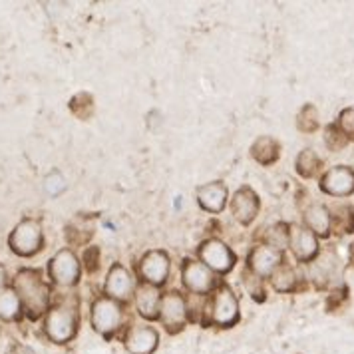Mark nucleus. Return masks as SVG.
<instances>
[{"mask_svg": "<svg viewBox=\"0 0 354 354\" xmlns=\"http://www.w3.org/2000/svg\"><path fill=\"white\" fill-rule=\"evenodd\" d=\"M259 201L255 194L249 187H243L237 192L235 199H233V215L237 217V221L241 223H249L255 215H257Z\"/></svg>", "mask_w": 354, "mask_h": 354, "instance_id": "obj_18", "label": "nucleus"}, {"mask_svg": "<svg viewBox=\"0 0 354 354\" xmlns=\"http://www.w3.org/2000/svg\"><path fill=\"white\" fill-rule=\"evenodd\" d=\"M160 290L153 285H142L136 292V305L140 315L145 319H156L160 315Z\"/></svg>", "mask_w": 354, "mask_h": 354, "instance_id": "obj_17", "label": "nucleus"}, {"mask_svg": "<svg viewBox=\"0 0 354 354\" xmlns=\"http://www.w3.org/2000/svg\"><path fill=\"white\" fill-rule=\"evenodd\" d=\"M42 231L36 221H22L10 235V247L18 255H32L40 249Z\"/></svg>", "mask_w": 354, "mask_h": 354, "instance_id": "obj_4", "label": "nucleus"}, {"mask_svg": "<svg viewBox=\"0 0 354 354\" xmlns=\"http://www.w3.org/2000/svg\"><path fill=\"white\" fill-rule=\"evenodd\" d=\"M20 308L17 292L12 290H0V317L2 319H15Z\"/></svg>", "mask_w": 354, "mask_h": 354, "instance_id": "obj_21", "label": "nucleus"}, {"mask_svg": "<svg viewBox=\"0 0 354 354\" xmlns=\"http://www.w3.org/2000/svg\"><path fill=\"white\" fill-rule=\"evenodd\" d=\"M281 263V253L273 249V247H267V245H261L257 247L253 253H251V267L253 271L261 277H269L273 274L277 269V265Z\"/></svg>", "mask_w": 354, "mask_h": 354, "instance_id": "obj_15", "label": "nucleus"}, {"mask_svg": "<svg viewBox=\"0 0 354 354\" xmlns=\"http://www.w3.org/2000/svg\"><path fill=\"white\" fill-rule=\"evenodd\" d=\"M277 156H279V145L271 138H259L257 142L253 144V158L259 163L267 165V163L277 160Z\"/></svg>", "mask_w": 354, "mask_h": 354, "instance_id": "obj_20", "label": "nucleus"}, {"mask_svg": "<svg viewBox=\"0 0 354 354\" xmlns=\"http://www.w3.org/2000/svg\"><path fill=\"white\" fill-rule=\"evenodd\" d=\"M322 189L330 195H348L354 192V171L348 167H335L322 177Z\"/></svg>", "mask_w": 354, "mask_h": 354, "instance_id": "obj_7", "label": "nucleus"}, {"mask_svg": "<svg viewBox=\"0 0 354 354\" xmlns=\"http://www.w3.org/2000/svg\"><path fill=\"white\" fill-rule=\"evenodd\" d=\"M126 346L131 354H149L158 346V333L151 326H136L128 333Z\"/></svg>", "mask_w": 354, "mask_h": 354, "instance_id": "obj_11", "label": "nucleus"}, {"mask_svg": "<svg viewBox=\"0 0 354 354\" xmlns=\"http://www.w3.org/2000/svg\"><path fill=\"white\" fill-rule=\"evenodd\" d=\"M183 283L194 292H205V290H209L213 277L205 265H201L197 261H187L183 267Z\"/></svg>", "mask_w": 354, "mask_h": 354, "instance_id": "obj_12", "label": "nucleus"}, {"mask_svg": "<svg viewBox=\"0 0 354 354\" xmlns=\"http://www.w3.org/2000/svg\"><path fill=\"white\" fill-rule=\"evenodd\" d=\"M17 290L22 299V303L26 305L30 317H38L44 313V308L48 306L50 290L42 283L40 274L36 271H20L17 277Z\"/></svg>", "mask_w": 354, "mask_h": 354, "instance_id": "obj_1", "label": "nucleus"}, {"mask_svg": "<svg viewBox=\"0 0 354 354\" xmlns=\"http://www.w3.org/2000/svg\"><path fill=\"white\" fill-rule=\"evenodd\" d=\"M239 306H237V299L233 297V292L229 289H221L217 292L215 301H213V310H211V319L217 324H231L237 319Z\"/></svg>", "mask_w": 354, "mask_h": 354, "instance_id": "obj_8", "label": "nucleus"}, {"mask_svg": "<svg viewBox=\"0 0 354 354\" xmlns=\"http://www.w3.org/2000/svg\"><path fill=\"white\" fill-rule=\"evenodd\" d=\"M269 241H271V247L279 251V247H285V243L289 241V235L285 233L283 227H274L271 235H269Z\"/></svg>", "mask_w": 354, "mask_h": 354, "instance_id": "obj_24", "label": "nucleus"}, {"mask_svg": "<svg viewBox=\"0 0 354 354\" xmlns=\"http://www.w3.org/2000/svg\"><path fill=\"white\" fill-rule=\"evenodd\" d=\"M12 354H36V353H34L32 348H28V346H17Z\"/></svg>", "mask_w": 354, "mask_h": 354, "instance_id": "obj_27", "label": "nucleus"}, {"mask_svg": "<svg viewBox=\"0 0 354 354\" xmlns=\"http://www.w3.org/2000/svg\"><path fill=\"white\" fill-rule=\"evenodd\" d=\"M133 289V277L128 269H124L122 265H115L108 273V281H106V290L113 299H126Z\"/></svg>", "mask_w": 354, "mask_h": 354, "instance_id": "obj_13", "label": "nucleus"}, {"mask_svg": "<svg viewBox=\"0 0 354 354\" xmlns=\"http://www.w3.org/2000/svg\"><path fill=\"white\" fill-rule=\"evenodd\" d=\"M340 128L354 138V110H344L340 113Z\"/></svg>", "mask_w": 354, "mask_h": 354, "instance_id": "obj_25", "label": "nucleus"}, {"mask_svg": "<svg viewBox=\"0 0 354 354\" xmlns=\"http://www.w3.org/2000/svg\"><path fill=\"white\" fill-rule=\"evenodd\" d=\"M201 259L215 271H229L233 267V253L221 241H207L201 247Z\"/></svg>", "mask_w": 354, "mask_h": 354, "instance_id": "obj_10", "label": "nucleus"}, {"mask_svg": "<svg viewBox=\"0 0 354 354\" xmlns=\"http://www.w3.org/2000/svg\"><path fill=\"white\" fill-rule=\"evenodd\" d=\"M305 219H306V225L310 227L313 231H317V233H321V235H326L328 233V223H330V219H328V211L324 209L322 205H310L305 213Z\"/></svg>", "mask_w": 354, "mask_h": 354, "instance_id": "obj_19", "label": "nucleus"}, {"mask_svg": "<svg viewBox=\"0 0 354 354\" xmlns=\"http://www.w3.org/2000/svg\"><path fill=\"white\" fill-rule=\"evenodd\" d=\"M46 333L54 342H68L76 333V310L72 306H58L46 319Z\"/></svg>", "mask_w": 354, "mask_h": 354, "instance_id": "obj_2", "label": "nucleus"}, {"mask_svg": "<svg viewBox=\"0 0 354 354\" xmlns=\"http://www.w3.org/2000/svg\"><path fill=\"white\" fill-rule=\"evenodd\" d=\"M297 167H299V171H301V176L310 177L317 169H319V160H317V156L313 153V151H303L301 156H299V161H297Z\"/></svg>", "mask_w": 354, "mask_h": 354, "instance_id": "obj_22", "label": "nucleus"}, {"mask_svg": "<svg viewBox=\"0 0 354 354\" xmlns=\"http://www.w3.org/2000/svg\"><path fill=\"white\" fill-rule=\"evenodd\" d=\"M4 285V269L0 267V287Z\"/></svg>", "mask_w": 354, "mask_h": 354, "instance_id": "obj_28", "label": "nucleus"}, {"mask_svg": "<svg viewBox=\"0 0 354 354\" xmlns=\"http://www.w3.org/2000/svg\"><path fill=\"white\" fill-rule=\"evenodd\" d=\"M50 274L56 283L60 285H74L80 274V265L78 259L74 257L72 251H60L50 263Z\"/></svg>", "mask_w": 354, "mask_h": 354, "instance_id": "obj_5", "label": "nucleus"}, {"mask_svg": "<svg viewBox=\"0 0 354 354\" xmlns=\"http://www.w3.org/2000/svg\"><path fill=\"white\" fill-rule=\"evenodd\" d=\"M295 285V273L289 267H281L277 273H273V287L277 290H289Z\"/></svg>", "mask_w": 354, "mask_h": 354, "instance_id": "obj_23", "label": "nucleus"}, {"mask_svg": "<svg viewBox=\"0 0 354 354\" xmlns=\"http://www.w3.org/2000/svg\"><path fill=\"white\" fill-rule=\"evenodd\" d=\"M160 317L165 326L179 328L185 321V301L177 292H167L160 301Z\"/></svg>", "mask_w": 354, "mask_h": 354, "instance_id": "obj_6", "label": "nucleus"}, {"mask_svg": "<svg viewBox=\"0 0 354 354\" xmlns=\"http://www.w3.org/2000/svg\"><path fill=\"white\" fill-rule=\"evenodd\" d=\"M169 273V259L163 251H149L142 261V274L145 277V281L160 285L165 283Z\"/></svg>", "mask_w": 354, "mask_h": 354, "instance_id": "obj_9", "label": "nucleus"}, {"mask_svg": "<svg viewBox=\"0 0 354 354\" xmlns=\"http://www.w3.org/2000/svg\"><path fill=\"white\" fill-rule=\"evenodd\" d=\"M122 319H124L122 308L112 299H97L94 306H92L94 328L102 335H110L113 330H118L120 324H122Z\"/></svg>", "mask_w": 354, "mask_h": 354, "instance_id": "obj_3", "label": "nucleus"}, {"mask_svg": "<svg viewBox=\"0 0 354 354\" xmlns=\"http://www.w3.org/2000/svg\"><path fill=\"white\" fill-rule=\"evenodd\" d=\"M197 197H199V203H201L203 209L219 213V211L225 207L227 187L223 183H219V181L207 183V185H203V187L197 192Z\"/></svg>", "mask_w": 354, "mask_h": 354, "instance_id": "obj_16", "label": "nucleus"}, {"mask_svg": "<svg viewBox=\"0 0 354 354\" xmlns=\"http://www.w3.org/2000/svg\"><path fill=\"white\" fill-rule=\"evenodd\" d=\"M46 189L54 195L60 194V192L64 189V179H62V176H60V174H52V176H48V179H46Z\"/></svg>", "mask_w": 354, "mask_h": 354, "instance_id": "obj_26", "label": "nucleus"}, {"mask_svg": "<svg viewBox=\"0 0 354 354\" xmlns=\"http://www.w3.org/2000/svg\"><path fill=\"white\" fill-rule=\"evenodd\" d=\"M289 241L292 253L297 255V259H301V261H308V259L317 253V239H315V235L308 229L292 227L290 229Z\"/></svg>", "mask_w": 354, "mask_h": 354, "instance_id": "obj_14", "label": "nucleus"}]
</instances>
